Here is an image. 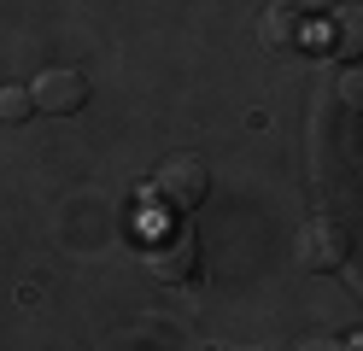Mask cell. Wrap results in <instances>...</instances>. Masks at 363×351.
I'll return each instance as SVG.
<instances>
[{
    "label": "cell",
    "instance_id": "277c9868",
    "mask_svg": "<svg viewBox=\"0 0 363 351\" xmlns=\"http://www.w3.org/2000/svg\"><path fill=\"white\" fill-rule=\"evenodd\" d=\"M30 94H35V111H48V117H71V111L88 106V77H82L77 65H48V70L30 82Z\"/></svg>",
    "mask_w": 363,
    "mask_h": 351
},
{
    "label": "cell",
    "instance_id": "5b68a950",
    "mask_svg": "<svg viewBox=\"0 0 363 351\" xmlns=\"http://www.w3.org/2000/svg\"><path fill=\"white\" fill-rule=\"evenodd\" d=\"M258 41L269 47V53H299L305 47V12L293 6V0H276V6H264L258 12Z\"/></svg>",
    "mask_w": 363,
    "mask_h": 351
},
{
    "label": "cell",
    "instance_id": "7a4b0ae2",
    "mask_svg": "<svg viewBox=\"0 0 363 351\" xmlns=\"http://www.w3.org/2000/svg\"><path fill=\"white\" fill-rule=\"evenodd\" d=\"M346 257H352V234H346V223H340V217H311V223L299 228V269L334 275Z\"/></svg>",
    "mask_w": 363,
    "mask_h": 351
},
{
    "label": "cell",
    "instance_id": "52a82bcc",
    "mask_svg": "<svg viewBox=\"0 0 363 351\" xmlns=\"http://www.w3.org/2000/svg\"><path fill=\"white\" fill-rule=\"evenodd\" d=\"M334 100L346 106V111H357V117H363V65H346V70L334 77Z\"/></svg>",
    "mask_w": 363,
    "mask_h": 351
},
{
    "label": "cell",
    "instance_id": "8992f818",
    "mask_svg": "<svg viewBox=\"0 0 363 351\" xmlns=\"http://www.w3.org/2000/svg\"><path fill=\"white\" fill-rule=\"evenodd\" d=\"M328 53L334 59H363V6L340 0L328 12Z\"/></svg>",
    "mask_w": 363,
    "mask_h": 351
},
{
    "label": "cell",
    "instance_id": "9c48e42d",
    "mask_svg": "<svg viewBox=\"0 0 363 351\" xmlns=\"http://www.w3.org/2000/svg\"><path fill=\"white\" fill-rule=\"evenodd\" d=\"M293 6H299V12H334L340 0H293Z\"/></svg>",
    "mask_w": 363,
    "mask_h": 351
},
{
    "label": "cell",
    "instance_id": "6da1fadb",
    "mask_svg": "<svg viewBox=\"0 0 363 351\" xmlns=\"http://www.w3.org/2000/svg\"><path fill=\"white\" fill-rule=\"evenodd\" d=\"M206 194H211V170H206L194 152H170V158L152 170V199H158V211L176 217V223L188 217V211L206 205Z\"/></svg>",
    "mask_w": 363,
    "mask_h": 351
},
{
    "label": "cell",
    "instance_id": "3957f363",
    "mask_svg": "<svg viewBox=\"0 0 363 351\" xmlns=\"http://www.w3.org/2000/svg\"><path fill=\"white\" fill-rule=\"evenodd\" d=\"M147 269H152V281H164V287L194 281V275H199V240H194V228H188V223H182V228H164V234L147 246Z\"/></svg>",
    "mask_w": 363,
    "mask_h": 351
},
{
    "label": "cell",
    "instance_id": "ba28073f",
    "mask_svg": "<svg viewBox=\"0 0 363 351\" xmlns=\"http://www.w3.org/2000/svg\"><path fill=\"white\" fill-rule=\"evenodd\" d=\"M30 111H35V94L30 88H18V82L0 88V123H24Z\"/></svg>",
    "mask_w": 363,
    "mask_h": 351
}]
</instances>
